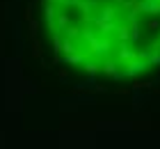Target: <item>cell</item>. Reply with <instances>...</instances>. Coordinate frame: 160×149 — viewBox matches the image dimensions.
<instances>
[{
  "label": "cell",
  "instance_id": "cell-2",
  "mask_svg": "<svg viewBox=\"0 0 160 149\" xmlns=\"http://www.w3.org/2000/svg\"><path fill=\"white\" fill-rule=\"evenodd\" d=\"M62 51H67V53H73V46H71V41H64V44H62Z\"/></svg>",
  "mask_w": 160,
  "mask_h": 149
},
{
  "label": "cell",
  "instance_id": "cell-4",
  "mask_svg": "<svg viewBox=\"0 0 160 149\" xmlns=\"http://www.w3.org/2000/svg\"><path fill=\"white\" fill-rule=\"evenodd\" d=\"M46 3H50V5H53V3H57V0H46Z\"/></svg>",
  "mask_w": 160,
  "mask_h": 149
},
{
  "label": "cell",
  "instance_id": "cell-3",
  "mask_svg": "<svg viewBox=\"0 0 160 149\" xmlns=\"http://www.w3.org/2000/svg\"><path fill=\"white\" fill-rule=\"evenodd\" d=\"M30 32L37 35V23H34V21H30Z\"/></svg>",
  "mask_w": 160,
  "mask_h": 149
},
{
  "label": "cell",
  "instance_id": "cell-1",
  "mask_svg": "<svg viewBox=\"0 0 160 149\" xmlns=\"http://www.w3.org/2000/svg\"><path fill=\"white\" fill-rule=\"evenodd\" d=\"M67 64H78V62H82V55H76V53H71L67 55V60H64Z\"/></svg>",
  "mask_w": 160,
  "mask_h": 149
}]
</instances>
